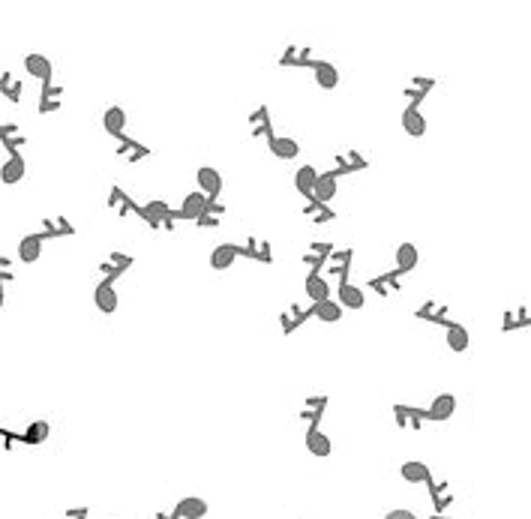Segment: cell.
<instances>
[{
	"mask_svg": "<svg viewBox=\"0 0 531 519\" xmlns=\"http://www.w3.org/2000/svg\"><path fill=\"white\" fill-rule=\"evenodd\" d=\"M135 213L150 228H163L168 220H177V210H171V205H168V201H163V198H153V201H148L145 207H135Z\"/></svg>",
	"mask_w": 531,
	"mask_h": 519,
	"instance_id": "obj_1",
	"label": "cell"
},
{
	"mask_svg": "<svg viewBox=\"0 0 531 519\" xmlns=\"http://www.w3.org/2000/svg\"><path fill=\"white\" fill-rule=\"evenodd\" d=\"M207 205H210V198L205 195V192H190L183 198V205H180V210H177V220H186V222H198L205 216V210H207Z\"/></svg>",
	"mask_w": 531,
	"mask_h": 519,
	"instance_id": "obj_2",
	"label": "cell"
},
{
	"mask_svg": "<svg viewBox=\"0 0 531 519\" xmlns=\"http://www.w3.org/2000/svg\"><path fill=\"white\" fill-rule=\"evenodd\" d=\"M351 258H354V250L351 247H334V252L327 255V262H324V267L330 270V273H336L339 277V282H349V273H351Z\"/></svg>",
	"mask_w": 531,
	"mask_h": 519,
	"instance_id": "obj_3",
	"label": "cell"
},
{
	"mask_svg": "<svg viewBox=\"0 0 531 519\" xmlns=\"http://www.w3.org/2000/svg\"><path fill=\"white\" fill-rule=\"evenodd\" d=\"M195 183H198V192H205L207 198H220L222 195V175L217 168H210V165H202L195 171Z\"/></svg>",
	"mask_w": 531,
	"mask_h": 519,
	"instance_id": "obj_4",
	"label": "cell"
},
{
	"mask_svg": "<svg viewBox=\"0 0 531 519\" xmlns=\"http://www.w3.org/2000/svg\"><path fill=\"white\" fill-rule=\"evenodd\" d=\"M393 417L399 429H421L429 421L426 408H418V406H393Z\"/></svg>",
	"mask_w": 531,
	"mask_h": 519,
	"instance_id": "obj_5",
	"label": "cell"
},
{
	"mask_svg": "<svg viewBox=\"0 0 531 519\" xmlns=\"http://www.w3.org/2000/svg\"><path fill=\"white\" fill-rule=\"evenodd\" d=\"M336 304L342 309H364L366 307V294H364V288L361 285H354V282H339L336 288Z\"/></svg>",
	"mask_w": 531,
	"mask_h": 519,
	"instance_id": "obj_6",
	"label": "cell"
},
{
	"mask_svg": "<svg viewBox=\"0 0 531 519\" xmlns=\"http://www.w3.org/2000/svg\"><path fill=\"white\" fill-rule=\"evenodd\" d=\"M426 414H429V421H450V417L456 414V396L453 394H438L433 402L426 406Z\"/></svg>",
	"mask_w": 531,
	"mask_h": 519,
	"instance_id": "obj_7",
	"label": "cell"
},
{
	"mask_svg": "<svg viewBox=\"0 0 531 519\" xmlns=\"http://www.w3.org/2000/svg\"><path fill=\"white\" fill-rule=\"evenodd\" d=\"M336 192H339V180H336V175L334 171H321L319 175V183H315V192H312V201H319V205H330V201L336 198Z\"/></svg>",
	"mask_w": 531,
	"mask_h": 519,
	"instance_id": "obj_8",
	"label": "cell"
},
{
	"mask_svg": "<svg viewBox=\"0 0 531 519\" xmlns=\"http://www.w3.org/2000/svg\"><path fill=\"white\" fill-rule=\"evenodd\" d=\"M324 408H327V396H306L304 408H300V421L306 423V429H319V421L324 417Z\"/></svg>",
	"mask_w": 531,
	"mask_h": 519,
	"instance_id": "obj_9",
	"label": "cell"
},
{
	"mask_svg": "<svg viewBox=\"0 0 531 519\" xmlns=\"http://www.w3.org/2000/svg\"><path fill=\"white\" fill-rule=\"evenodd\" d=\"M24 69H27V76L31 78H39L42 84H48L51 76H54V66L46 54H27L24 57Z\"/></svg>",
	"mask_w": 531,
	"mask_h": 519,
	"instance_id": "obj_10",
	"label": "cell"
},
{
	"mask_svg": "<svg viewBox=\"0 0 531 519\" xmlns=\"http://www.w3.org/2000/svg\"><path fill=\"white\" fill-rule=\"evenodd\" d=\"M237 258H240L237 243H220V247H213V252H210V267L213 270H228Z\"/></svg>",
	"mask_w": 531,
	"mask_h": 519,
	"instance_id": "obj_11",
	"label": "cell"
},
{
	"mask_svg": "<svg viewBox=\"0 0 531 519\" xmlns=\"http://www.w3.org/2000/svg\"><path fill=\"white\" fill-rule=\"evenodd\" d=\"M93 304H96V309L99 312H114V309H118V304H120V300H118V292H114V282H99L96 288H93Z\"/></svg>",
	"mask_w": 531,
	"mask_h": 519,
	"instance_id": "obj_12",
	"label": "cell"
},
{
	"mask_svg": "<svg viewBox=\"0 0 531 519\" xmlns=\"http://www.w3.org/2000/svg\"><path fill=\"white\" fill-rule=\"evenodd\" d=\"M249 133H252V138H274V126H270V111H267V106H258L252 114H249Z\"/></svg>",
	"mask_w": 531,
	"mask_h": 519,
	"instance_id": "obj_13",
	"label": "cell"
},
{
	"mask_svg": "<svg viewBox=\"0 0 531 519\" xmlns=\"http://www.w3.org/2000/svg\"><path fill=\"white\" fill-rule=\"evenodd\" d=\"M319 175L321 171H315L312 165H300L294 171V190L304 195L306 201H312V192H315V183H319Z\"/></svg>",
	"mask_w": 531,
	"mask_h": 519,
	"instance_id": "obj_14",
	"label": "cell"
},
{
	"mask_svg": "<svg viewBox=\"0 0 531 519\" xmlns=\"http://www.w3.org/2000/svg\"><path fill=\"white\" fill-rule=\"evenodd\" d=\"M175 513H177V519H205L207 516V501L195 498V495H186L175 504Z\"/></svg>",
	"mask_w": 531,
	"mask_h": 519,
	"instance_id": "obj_15",
	"label": "cell"
},
{
	"mask_svg": "<svg viewBox=\"0 0 531 519\" xmlns=\"http://www.w3.org/2000/svg\"><path fill=\"white\" fill-rule=\"evenodd\" d=\"M399 474H403V481L418 486V483H429L433 481V471H429L426 463H421V459H408V463H403V468H399Z\"/></svg>",
	"mask_w": 531,
	"mask_h": 519,
	"instance_id": "obj_16",
	"label": "cell"
},
{
	"mask_svg": "<svg viewBox=\"0 0 531 519\" xmlns=\"http://www.w3.org/2000/svg\"><path fill=\"white\" fill-rule=\"evenodd\" d=\"M304 292L309 297V304H321V300H330V285L321 273H306V282H304Z\"/></svg>",
	"mask_w": 531,
	"mask_h": 519,
	"instance_id": "obj_17",
	"label": "cell"
},
{
	"mask_svg": "<svg viewBox=\"0 0 531 519\" xmlns=\"http://www.w3.org/2000/svg\"><path fill=\"white\" fill-rule=\"evenodd\" d=\"M240 255L252 258V262H262V264H270V262H274V252H270V243H267V240H262V237H249V240L240 247Z\"/></svg>",
	"mask_w": 531,
	"mask_h": 519,
	"instance_id": "obj_18",
	"label": "cell"
},
{
	"mask_svg": "<svg viewBox=\"0 0 531 519\" xmlns=\"http://www.w3.org/2000/svg\"><path fill=\"white\" fill-rule=\"evenodd\" d=\"M267 150L277 156V160H297V153H300V144L289 135H274L267 141Z\"/></svg>",
	"mask_w": 531,
	"mask_h": 519,
	"instance_id": "obj_19",
	"label": "cell"
},
{
	"mask_svg": "<svg viewBox=\"0 0 531 519\" xmlns=\"http://www.w3.org/2000/svg\"><path fill=\"white\" fill-rule=\"evenodd\" d=\"M444 342H448V349H450V351L463 354V351H468V345H471V336H468V330H465L463 324L450 322V324H448V330H444Z\"/></svg>",
	"mask_w": 531,
	"mask_h": 519,
	"instance_id": "obj_20",
	"label": "cell"
},
{
	"mask_svg": "<svg viewBox=\"0 0 531 519\" xmlns=\"http://www.w3.org/2000/svg\"><path fill=\"white\" fill-rule=\"evenodd\" d=\"M312 76H315V84L324 88V91H334L336 84H339V69L334 63H327V61H315Z\"/></svg>",
	"mask_w": 531,
	"mask_h": 519,
	"instance_id": "obj_21",
	"label": "cell"
},
{
	"mask_svg": "<svg viewBox=\"0 0 531 519\" xmlns=\"http://www.w3.org/2000/svg\"><path fill=\"white\" fill-rule=\"evenodd\" d=\"M435 88V78H423V76H418V78H411V84L406 88V99H408V108H418L423 99H426V93Z\"/></svg>",
	"mask_w": 531,
	"mask_h": 519,
	"instance_id": "obj_22",
	"label": "cell"
},
{
	"mask_svg": "<svg viewBox=\"0 0 531 519\" xmlns=\"http://www.w3.org/2000/svg\"><path fill=\"white\" fill-rule=\"evenodd\" d=\"M418 262H421L418 247H414V243H408V240L399 243V247H396V270L406 277V273H411L414 267H418Z\"/></svg>",
	"mask_w": 531,
	"mask_h": 519,
	"instance_id": "obj_23",
	"label": "cell"
},
{
	"mask_svg": "<svg viewBox=\"0 0 531 519\" xmlns=\"http://www.w3.org/2000/svg\"><path fill=\"white\" fill-rule=\"evenodd\" d=\"M399 277H403V273H399V270L381 273V277H372V279L366 282V288H372V292H378L381 297H387V294H399Z\"/></svg>",
	"mask_w": 531,
	"mask_h": 519,
	"instance_id": "obj_24",
	"label": "cell"
},
{
	"mask_svg": "<svg viewBox=\"0 0 531 519\" xmlns=\"http://www.w3.org/2000/svg\"><path fill=\"white\" fill-rule=\"evenodd\" d=\"M279 66H315V57H312V48H297V46H289L285 54L279 57Z\"/></svg>",
	"mask_w": 531,
	"mask_h": 519,
	"instance_id": "obj_25",
	"label": "cell"
},
{
	"mask_svg": "<svg viewBox=\"0 0 531 519\" xmlns=\"http://www.w3.org/2000/svg\"><path fill=\"white\" fill-rule=\"evenodd\" d=\"M342 312H346V309H342L334 297H330V300H321V304H312V319H319V322H324V324H336V322L342 319Z\"/></svg>",
	"mask_w": 531,
	"mask_h": 519,
	"instance_id": "obj_26",
	"label": "cell"
},
{
	"mask_svg": "<svg viewBox=\"0 0 531 519\" xmlns=\"http://www.w3.org/2000/svg\"><path fill=\"white\" fill-rule=\"evenodd\" d=\"M103 126H105V133L123 138V133H126V111H123L120 106L105 108V114H103Z\"/></svg>",
	"mask_w": 531,
	"mask_h": 519,
	"instance_id": "obj_27",
	"label": "cell"
},
{
	"mask_svg": "<svg viewBox=\"0 0 531 519\" xmlns=\"http://www.w3.org/2000/svg\"><path fill=\"white\" fill-rule=\"evenodd\" d=\"M336 165H339V168L334 171V175H351V171H364L369 163H366L357 150H342V153L336 156Z\"/></svg>",
	"mask_w": 531,
	"mask_h": 519,
	"instance_id": "obj_28",
	"label": "cell"
},
{
	"mask_svg": "<svg viewBox=\"0 0 531 519\" xmlns=\"http://www.w3.org/2000/svg\"><path fill=\"white\" fill-rule=\"evenodd\" d=\"M418 315L421 322H429V324H444L448 327L450 322H448V307H441V304H435V300H426V304L414 312Z\"/></svg>",
	"mask_w": 531,
	"mask_h": 519,
	"instance_id": "obj_29",
	"label": "cell"
},
{
	"mask_svg": "<svg viewBox=\"0 0 531 519\" xmlns=\"http://www.w3.org/2000/svg\"><path fill=\"white\" fill-rule=\"evenodd\" d=\"M403 129H406V135H411V138H421L426 133V118L421 114V108H408L406 106V111H403Z\"/></svg>",
	"mask_w": 531,
	"mask_h": 519,
	"instance_id": "obj_30",
	"label": "cell"
},
{
	"mask_svg": "<svg viewBox=\"0 0 531 519\" xmlns=\"http://www.w3.org/2000/svg\"><path fill=\"white\" fill-rule=\"evenodd\" d=\"M27 175V163L21 160V156H9V160L4 163V165H0V180H4V183H19L21 178Z\"/></svg>",
	"mask_w": 531,
	"mask_h": 519,
	"instance_id": "obj_31",
	"label": "cell"
},
{
	"mask_svg": "<svg viewBox=\"0 0 531 519\" xmlns=\"http://www.w3.org/2000/svg\"><path fill=\"white\" fill-rule=\"evenodd\" d=\"M39 255H42V237L39 235L21 237V243H19V258H21V262L33 264V262H39Z\"/></svg>",
	"mask_w": 531,
	"mask_h": 519,
	"instance_id": "obj_32",
	"label": "cell"
},
{
	"mask_svg": "<svg viewBox=\"0 0 531 519\" xmlns=\"http://www.w3.org/2000/svg\"><path fill=\"white\" fill-rule=\"evenodd\" d=\"M306 451L312 456H330L334 444H330V438L324 436L321 429H306Z\"/></svg>",
	"mask_w": 531,
	"mask_h": 519,
	"instance_id": "obj_33",
	"label": "cell"
},
{
	"mask_svg": "<svg viewBox=\"0 0 531 519\" xmlns=\"http://www.w3.org/2000/svg\"><path fill=\"white\" fill-rule=\"evenodd\" d=\"M528 324H531V312L525 307L505 309V315H501V330H520V327H528Z\"/></svg>",
	"mask_w": 531,
	"mask_h": 519,
	"instance_id": "obj_34",
	"label": "cell"
},
{
	"mask_svg": "<svg viewBox=\"0 0 531 519\" xmlns=\"http://www.w3.org/2000/svg\"><path fill=\"white\" fill-rule=\"evenodd\" d=\"M0 141H4V148L12 150V156H19V148H24L27 138L19 133V126L16 123H6V126H0Z\"/></svg>",
	"mask_w": 531,
	"mask_h": 519,
	"instance_id": "obj_35",
	"label": "cell"
},
{
	"mask_svg": "<svg viewBox=\"0 0 531 519\" xmlns=\"http://www.w3.org/2000/svg\"><path fill=\"white\" fill-rule=\"evenodd\" d=\"M118 156H123L126 163H138V160H145V156H150V150L145 148V144H138L133 138H120V148H118Z\"/></svg>",
	"mask_w": 531,
	"mask_h": 519,
	"instance_id": "obj_36",
	"label": "cell"
},
{
	"mask_svg": "<svg viewBox=\"0 0 531 519\" xmlns=\"http://www.w3.org/2000/svg\"><path fill=\"white\" fill-rule=\"evenodd\" d=\"M304 213H306V220H312L315 225H327V222L336 220V213L330 210V207H324V205H319V201H306Z\"/></svg>",
	"mask_w": 531,
	"mask_h": 519,
	"instance_id": "obj_37",
	"label": "cell"
},
{
	"mask_svg": "<svg viewBox=\"0 0 531 519\" xmlns=\"http://www.w3.org/2000/svg\"><path fill=\"white\" fill-rule=\"evenodd\" d=\"M48 436H51V426H48L46 421H33L31 426L24 429V441H27V444H42Z\"/></svg>",
	"mask_w": 531,
	"mask_h": 519,
	"instance_id": "obj_38",
	"label": "cell"
},
{
	"mask_svg": "<svg viewBox=\"0 0 531 519\" xmlns=\"http://www.w3.org/2000/svg\"><path fill=\"white\" fill-rule=\"evenodd\" d=\"M429 489H433V501H435V510L441 513L448 504L453 501V495L448 493V483H435V481H429Z\"/></svg>",
	"mask_w": 531,
	"mask_h": 519,
	"instance_id": "obj_39",
	"label": "cell"
},
{
	"mask_svg": "<svg viewBox=\"0 0 531 519\" xmlns=\"http://www.w3.org/2000/svg\"><path fill=\"white\" fill-rule=\"evenodd\" d=\"M0 93H6L12 103H19V96H21V84L19 78H12V76H4L0 78Z\"/></svg>",
	"mask_w": 531,
	"mask_h": 519,
	"instance_id": "obj_40",
	"label": "cell"
},
{
	"mask_svg": "<svg viewBox=\"0 0 531 519\" xmlns=\"http://www.w3.org/2000/svg\"><path fill=\"white\" fill-rule=\"evenodd\" d=\"M300 262H304V267H309V273H319L321 267H324V262H327V255H319V252H304V258H300Z\"/></svg>",
	"mask_w": 531,
	"mask_h": 519,
	"instance_id": "obj_41",
	"label": "cell"
},
{
	"mask_svg": "<svg viewBox=\"0 0 531 519\" xmlns=\"http://www.w3.org/2000/svg\"><path fill=\"white\" fill-rule=\"evenodd\" d=\"M384 519H418V516H414L411 510H406V508H396V510H387Z\"/></svg>",
	"mask_w": 531,
	"mask_h": 519,
	"instance_id": "obj_42",
	"label": "cell"
},
{
	"mask_svg": "<svg viewBox=\"0 0 531 519\" xmlns=\"http://www.w3.org/2000/svg\"><path fill=\"white\" fill-rule=\"evenodd\" d=\"M279 324H282V334H292V330H294V324H292V315H289V309H285V312H279Z\"/></svg>",
	"mask_w": 531,
	"mask_h": 519,
	"instance_id": "obj_43",
	"label": "cell"
},
{
	"mask_svg": "<svg viewBox=\"0 0 531 519\" xmlns=\"http://www.w3.org/2000/svg\"><path fill=\"white\" fill-rule=\"evenodd\" d=\"M0 309H4V288H0Z\"/></svg>",
	"mask_w": 531,
	"mask_h": 519,
	"instance_id": "obj_44",
	"label": "cell"
}]
</instances>
